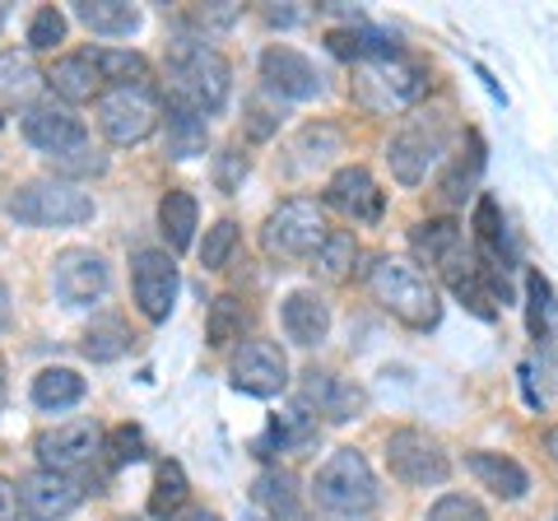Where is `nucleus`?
Listing matches in <instances>:
<instances>
[{
  "instance_id": "10",
  "label": "nucleus",
  "mask_w": 558,
  "mask_h": 521,
  "mask_svg": "<svg viewBox=\"0 0 558 521\" xmlns=\"http://www.w3.org/2000/svg\"><path fill=\"white\" fill-rule=\"evenodd\" d=\"M359 94L373 112H400V108H414L418 98L428 94V71L414 61H373L368 71L359 75Z\"/></svg>"
},
{
  "instance_id": "25",
  "label": "nucleus",
  "mask_w": 558,
  "mask_h": 521,
  "mask_svg": "<svg viewBox=\"0 0 558 521\" xmlns=\"http://www.w3.org/2000/svg\"><path fill=\"white\" fill-rule=\"evenodd\" d=\"M94 65H98V75L102 84H112V89H149V61L140 57V51H121V47H98L89 51Z\"/></svg>"
},
{
  "instance_id": "35",
  "label": "nucleus",
  "mask_w": 558,
  "mask_h": 521,
  "mask_svg": "<svg viewBox=\"0 0 558 521\" xmlns=\"http://www.w3.org/2000/svg\"><path fill=\"white\" fill-rule=\"evenodd\" d=\"M238 247V223L233 219H219L215 229H205V242H201V266L205 270H223L229 256Z\"/></svg>"
},
{
  "instance_id": "50",
  "label": "nucleus",
  "mask_w": 558,
  "mask_h": 521,
  "mask_svg": "<svg viewBox=\"0 0 558 521\" xmlns=\"http://www.w3.org/2000/svg\"><path fill=\"white\" fill-rule=\"evenodd\" d=\"M186 521H219V517H215V512H191Z\"/></svg>"
},
{
  "instance_id": "14",
  "label": "nucleus",
  "mask_w": 558,
  "mask_h": 521,
  "mask_svg": "<svg viewBox=\"0 0 558 521\" xmlns=\"http://www.w3.org/2000/svg\"><path fill=\"white\" fill-rule=\"evenodd\" d=\"M260 80H266L270 94L293 98V102H307V98L326 94V80H322L317 65H312L299 47H284V43L260 51Z\"/></svg>"
},
{
  "instance_id": "37",
  "label": "nucleus",
  "mask_w": 558,
  "mask_h": 521,
  "mask_svg": "<svg viewBox=\"0 0 558 521\" xmlns=\"http://www.w3.org/2000/svg\"><path fill=\"white\" fill-rule=\"evenodd\" d=\"M57 43H65V14L57 5H43L28 24V51H51Z\"/></svg>"
},
{
  "instance_id": "24",
  "label": "nucleus",
  "mask_w": 558,
  "mask_h": 521,
  "mask_svg": "<svg viewBox=\"0 0 558 521\" xmlns=\"http://www.w3.org/2000/svg\"><path fill=\"white\" fill-rule=\"evenodd\" d=\"M75 20L98 38H131L140 28V10L131 0H75Z\"/></svg>"
},
{
  "instance_id": "1",
  "label": "nucleus",
  "mask_w": 558,
  "mask_h": 521,
  "mask_svg": "<svg viewBox=\"0 0 558 521\" xmlns=\"http://www.w3.org/2000/svg\"><path fill=\"white\" fill-rule=\"evenodd\" d=\"M229 94H233V71L215 47L178 43L168 51V102L172 108L209 117V112H223Z\"/></svg>"
},
{
  "instance_id": "13",
  "label": "nucleus",
  "mask_w": 558,
  "mask_h": 521,
  "mask_svg": "<svg viewBox=\"0 0 558 521\" xmlns=\"http://www.w3.org/2000/svg\"><path fill=\"white\" fill-rule=\"evenodd\" d=\"M102 447V428L94 420H70V424H57V428H43L33 451H38L43 471H57V475H70L80 465H89Z\"/></svg>"
},
{
  "instance_id": "12",
  "label": "nucleus",
  "mask_w": 558,
  "mask_h": 521,
  "mask_svg": "<svg viewBox=\"0 0 558 521\" xmlns=\"http://www.w3.org/2000/svg\"><path fill=\"white\" fill-rule=\"evenodd\" d=\"M51 289L65 307H89L108 293V260L94 247H65L51 260Z\"/></svg>"
},
{
  "instance_id": "2",
  "label": "nucleus",
  "mask_w": 558,
  "mask_h": 521,
  "mask_svg": "<svg viewBox=\"0 0 558 521\" xmlns=\"http://www.w3.org/2000/svg\"><path fill=\"white\" fill-rule=\"evenodd\" d=\"M368 289L396 322L410 326V331H433V326L442 322L438 289H433L428 275L405 256H377L368 266Z\"/></svg>"
},
{
  "instance_id": "22",
  "label": "nucleus",
  "mask_w": 558,
  "mask_h": 521,
  "mask_svg": "<svg viewBox=\"0 0 558 521\" xmlns=\"http://www.w3.org/2000/svg\"><path fill=\"white\" fill-rule=\"evenodd\" d=\"M43 80L57 89V98L65 102V108H70V102H89L102 89V75H98V65H94L89 51H70V57H61Z\"/></svg>"
},
{
  "instance_id": "15",
  "label": "nucleus",
  "mask_w": 558,
  "mask_h": 521,
  "mask_svg": "<svg viewBox=\"0 0 558 521\" xmlns=\"http://www.w3.org/2000/svg\"><path fill=\"white\" fill-rule=\"evenodd\" d=\"M14 494H20V517L24 521H61L80 508V480L75 475H57V471H33L14 484Z\"/></svg>"
},
{
  "instance_id": "8",
  "label": "nucleus",
  "mask_w": 558,
  "mask_h": 521,
  "mask_svg": "<svg viewBox=\"0 0 558 521\" xmlns=\"http://www.w3.org/2000/svg\"><path fill=\"white\" fill-rule=\"evenodd\" d=\"M387 465L410 489H433V484H447V475H451L442 443L428 438L424 428H396L387 438Z\"/></svg>"
},
{
  "instance_id": "41",
  "label": "nucleus",
  "mask_w": 558,
  "mask_h": 521,
  "mask_svg": "<svg viewBox=\"0 0 558 521\" xmlns=\"http://www.w3.org/2000/svg\"><path fill=\"white\" fill-rule=\"evenodd\" d=\"M242 178H247V154H238V149H223L219 159H215V182H219V191H233L242 186Z\"/></svg>"
},
{
  "instance_id": "3",
  "label": "nucleus",
  "mask_w": 558,
  "mask_h": 521,
  "mask_svg": "<svg viewBox=\"0 0 558 521\" xmlns=\"http://www.w3.org/2000/svg\"><path fill=\"white\" fill-rule=\"evenodd\" d=\"M312 498L326 517H340V521H363L377 508V480H373V465L363 451L354 447H336L330 457L322 461L317 480H312Z\"/></svg>"
},
{
  "instance_id": "11",
  "label": "nucleus",
  "mask_w": 558,
  "mask_h": 521,
  "mask_svg": "<svg viewBox=\"0 0 558 521\" xmlns=\"http://www.w3.org/2000/svg\"><path fill=\"white\" fill-rule=\"evenodd\" d=\"M178 260H172L168 252L159 247H145V252H135L131 260V293H135V303L140 312H145L149 322H168V312L172 303H178Z\"/></svg>"
},
{
  "instance_id": "26",
  "label": "nucleus",
  "mask_w": 558,
  "mask_h": 521,
  "mask_svg": "<svg viewBox=\"0 0 558 521\" xmlns=\"http://www.w3.org/2000/svg\"><path fill=\"white\" fill-rule=\"evenodd\" d=\"M196 196L191 191H168V196L159 201V229L168 238V247L172 252H186L191 247V238H196Z\"/></svg>"
},
{
  "instance_id": "9",
  "label": "nucleus",
  "mask_w": 558,
  "mask_h": 521,
  "mask_svg": "<svg viewBox=\"0 0 558 521\" xmlns=\"http://www.w3.org/2000/svg\"><path fill=\"white\" fill-rule=\"evenodd\" d=\"M98 131L112 145H140L159 131V98L154 89H108L98 94Z\"/></svg>"
},
{
  "instance_id": "23",
  "label": "nucleus",
  "mask_w": 558,
  "mask_h": 521,
  "mask_svg": "<svg viewBox=\"0 0 558 521\" xmlns=\"http://www.w3.org/2000/svg\"><path fill=\"white\" fill-rule=\"evenodd\" d=\"M410 247H414V256H424L428 266L442 270L447 260H457L465 252V233L457 219H424V223H414Z\"/></svg>"
},
{
  "instance_id": "31",
  "label": "nucleus",
  "mask_w": 558,
  "mask_h": 521,
  "mask_svg": "<svg viewBox=\"0 0 558 521\" xmlns=\"http://www.w3.org/2000/svg\"><path fill=\"white\" fill-rule=\"evenodd\" d=\"M168 154L172 159H196V154H205V117L168 102Z\"/></svg>"
},
{
  "instance_id": "36",
  "label": "nucleus",
  "mask_w": 558,
  "mask_h": 521,
  "mask_svg": "<svg viewBox=\"0 0 558 521\" xmlns=\"http://www.w3.org/2000/svg\"><path fill=\"white\" fill-rule=\"evenodd\" d=\"M475 238H480V256H498L502 247V210L494 196L475 201Z\"/></svg>"
},
{
  "instance_id": "49",
  "label": "nucleus",
  "mask_w": 558,
  "mask_h": 521,
  "mask_svg": "<svg viewBox=\"0 0 558 521\" xmlns=\"http://www.w3.org/2000/svg\"><path fill=\"white\" fill-rule=\"evenodd\" d=\"M545 451H549V457H554V465H558V424L545 433Z\"/></svg>"
},
{
  "instance_id": "5",
  "label": "nucleus",
  "mask_w": 558,
  "mask_h": 521,
  "mask_svg": "<svg viewBox=\"0 0 558 521\" xmlns=\"http://www.w3.org/2000/svg\"><path fill=\"white\" fill-rule=\"evenodd\" d=\"M442 154H447V121L438 112H414L405 126L391 135V145H387L391 178L400 186H418Z\"/></svg>"
},
{
  "instance_id": "42",
  "label": "nucleus",
  "mask_w": 558,
  "mask_h": 521,
  "mask_svg": "<svg viewBox=\"0 0 558 521\" xmlns=\"http://www.w3.org/2000/svg\"><path fill=\"white\" fill-rule=\"evenodd\" d=\"M526 299H531V336L539 340L545 336V317H549V284L539 280V275L526 280Z\"/></svg>"
},
{
  "instance_id": "29",
  "label": "nucleus",
  "mask_w": 558,
  "mask_h": 521,
  "mask_svg": "<svg viewBox=\"0 0 558 521\" xmlns=\"http://www.w3.org/2000/svg\"><path fill=\"white\" fill-rule=\"evenodd\" d=\"M43 84V71L33 65V57H20V51H10V57H0V98L5 102H33Z\"/></svg>"
},
{
  "instance_id": "19",
  "label": "nucleus",
  "mask_w": 558,
  "mask_h": 521,
  "mask_svg": "<svg viewBox=\"0 0 558 521\" xmlns=\"http://www.w3.org/2000/svg\"><path fill=\"white\" fill-rule=\"evenodd\" d=\"M279 317H284V336L293 344H303V350H312V344H322L330 336V307L317 289H293L284 307H279Z\"/></svg>"
},
{
  "instance_id": "39",
  "label": "nucleus",
  "mask_w": 558,
  "mask_h": 521,
  "mask_svg": "<svg viewBox=\"0 0 558 521\" xmlns=\"http://www.w3.org/2000/svg\"><path fill=\"white\" fill-rule=\"evenodd\" d=\"M108 457L112 465H135V461H145V433L131 428V424H121L108 433Z\"/></svg>"
},
{
  "instance_id": "51",
  "label": "nucleus",
  "mask_w": 558,
  "mask_h": 521,
  "mask_svg": "<svg viewBox=\"0 0 558 521\" xmlns=\"http://www.w3.org/2000/svg\"><path fill=\"white\" fill-rule=\"evenodd\" d=\"M549 521H558V512H554V517H549Z\"/></svg>"
},
{
  "instance_id": "28",
  "label": "nucleus",
  "mask_w": 558,
  "mask_h": 521,
  "mask_svg": "<svg viewBox=\"0 0 558 521\" xmlns=\"http://www.w3.org/2000/svg\"><path fill=\"white\" fill-rule=\"evenodd\" d=\"M84 401V377L75 368H43L33 377V405L38 410H70Z\"/></svg>"
},
{
  "instance_id": "46",
  "label": "nucleus",
  "mask_w": 558,
  "mask_h": 521,
  "mask_svg": "<svg viewBox=\"0 0 558 521\" xmlns=\"http://www.w3.org/2000/svg\"><path fill=\"white\" fill-rule=\"evenodd\" d=\"M330 51H336L340 61H359V33H330Z\"/></svg>"
},
{
  "instance_id": "21",
  "label": "nucleus",
  "mask_w": 558,
  "mask_h": 521,
  "mask_svg": "<svg viewBox=\"0 0 558 521\" xmlns=\"http://www.w3.org/2000/svg\"><path fill=\"white\" fill-rule=\"evenodd\" d=\"M252 498H256V508H266L270 521H312L307 502L299 494V480L289 471H260L252 484Z\"/></svg>"
},
{
  "instance_id": "47",
  "label": "nucleus",
  "mask_w": 558,
  "mask_h": 521,
  "mask_svg": "<svg viewBox=\"0 0 558 521\" xmlns=\"http://www.w3.org/2000/svg\"><path fill=\"white\" fill-rule=\"evenodd\" d=\"M0 521H20V494L5 475H0Z\"/></svg>"
},
{
  "instance_id": "30",
  "label": "nucleus",
  "mask_w": 558,
  "mask_h": 521,
  "mask_svg": "<svg viewBox=\"0 0 558 521\" xmlns=\"http://www.w3.org/2000/svg\"><path fill=\"white\" fill-rule=\"evenodd\" d=\"M470 159H457L447 168V178H442V201L447 205H465L470 196H475V182H480V172H484V141L480 135H470Z\"/></svg>"
},
{
  "instance_id": "38",
  "label": "nucleus",
  "mask_w": 558,
  "mask_h": 521,
  "mask_svg": "<svg viewBox=\"0 0 558 521\" xmlns=\"http://www.w3.org/2000/svg\"><path fill=\"white\" fill-rule=\"evenodd\" d=\"M299 154H307L303 163H326L330 154H340V131L330 121H317V126H303L299 135Z\"/></svg>"
},
{
  "instance_id": "34",
  "label": "nucleus",
  "mask_w": 558,
  "mask_h": 521,
  "mask_svg": "<svg viewBox=\"0 0 558 521\" xmlns=\"http://www.w3.org/2000/svg\"><path fill=\"white\" fill-rule=\"evenodd\" d=\"M186 471L178 461H163L159 465V480H154V494H149V517H172L186 502Z\"/></svg>"
},
{
  "instance_id": "44",
  "label": "nucleus",
  "mask_w": 558,
  "mask_h": 521,
  "mask_svg": "<svg viewBox=\"0 0 558 521\" xmlns=\"http://www.w3.org/2000/svg\"><path fill=\"white\" fill-rule=\"evenodd\" d=\"M275 126H279V117H275L260 98H252V102H247V131L256 135V141H270Z\"/></svg>"
},
{
  "instance_id": "52",
  "label": "nucleus",
  "mask_w": 558,
  "mask_h": 521,
  "mask_svg": "<svg viewBox=\"0 0 558 521\" xmlns=\"http://www.w3.org/2000/svg\"><path fill=\"white\" fill-rule=\"evenodd\" d=\"M0 121H5V117H0Z\"/></svg>"
},
{
  "instance_id": "4",
  "label": "nucleus",
  "mask_w": 558,
  "mask_h": 521,
  "mask_svg": "<svg viewBox=\"0 0 558 521\" xmlns=\"http://www.w3.org/2000/svg\"><path fill=\"white\" fill-rule=\"evenodd\" d=\"M5 210L20 223H28V229H70V223L94 219V201L89 191H80L65 178H33L10 191Z\"/></svg>"
},
{
  "instance_id": "6",
  "label": "nucleus",
  "mask_w": 558,
  "mask_h": 521,
  "mask_svg": "<svg viewBox=\"0 0 558 521\" xmlns=\"http://www.w3.org/2000/svg\"><path fill=\"white\" fill-rule=\"evenodd\" d=\"M326 210L317 201H307V196H293L284 201L279 210H270L266 219V229H260V242H266V252L270 256H284V260H303L312 256L326 242Z\"/></svg>"
},
{
  "instance_id": "27",
  "label": "nucleus",
  "mask_w": 558,
  "mask_h": 521,
  "mask_svg": "<svg viewBox=\"0 0 558 521\" xmlns=\"http://www.w3.org/2000/svg\"><path fill=\"white\" fill-rule=\"evenodd\" d=\"M252 326V307L238 299V293H219L215 303H209V317H205V340L223 350V344L242 340V331Z\"/></svg>"
},
{
  "instance_id": "33",
  "label": "nucleus",
  "mask_w": 558,
  "mask_h": 521,
  "mask_svg": "<svg viewBox=\"0 0 558 521\" xmlns=\"http://www.w3.org/2000/svg\"><path fill=\"white\" fill-rule=\"evenodd\" d=\"M126 344H131V331H126V326H121L117 317H102V322H94L89 331H84V344H80V350L89 354L94 363H112V359L126 354Z\"/></svg>"
},
{
  "instance_id": "48",
  "label": "nucleus",
  "mask_w": 558,
  "mask_h": 521,
  "mask_svg": "<svg viewBox=\"0 0 558 521\" xmlns=\"http://www.w3.org/2000/svg\"><path fill=\"white\" fill-rule=\"evenodd\" d=\"M5 326H10V289L0 284V331H5Z\"/></svg>"
},
{
  "instance_id": "45",
  "label": "nucleus",
  "mask_w": 558,
  "mask_h": 521,
  "mask_svg": "<svg viewBox=\"0 0 558 521\" xmlns=\"http://www.w3.org/2000/svg\"><path fill=\"white\" fill-rule=\"evenodd\" d=\"M191 14H196V24H205V28H229L238 20V5H201Z\"/></svg>"
},
{
  "instance_id": "17",
  "label": "nucleus",
  "mask_w": 558,
  "mask_h": 521,
  "mask_svg": "<svg viewBox=\"0 0 558 521\" xmlns=\"http://www.w3.org/2000/svg\"><path fill=\"white\" fill-rule=\"evenodd\" d=\"M303 410H317L326 414L330 424H349V420H359V410L368 405V396H363L354 381H344L340 373H330V368H307L303 373Z\"/></svg>"
},
{
  "instance_id": "40",
  "label": "nucleus",
  "mask_w": 558,
  "mask_h": 521,
  "mask_svg": "<svg viewBox=\"0 0 558 521\" xmlns=\"http://www.w3.org/2000/svg\"><path fill=\"white\" fill-rule=\"evenodd\" d=\"M428 521H488V512L480 508L475 498H465V494H442L428 508Z\"/></svg>"
},
{
  "instance_id": "16",
  "label": "nucleus",
  "mask_w": 558,
  "mask_h": 521,
  "mask_svg": "<svg viewBox=\"0 0 558 521\" xmlns=\"http://www.w3.org/2000/svg\"><path fill=\"white\" fill-rule=\"evenodd\" d=\"M233 387L247 396H279L289 387V359L270 340H247L233 354Z\"/></svg>"
},
{
  "instance_id": "32",
  "label": "nucleus",
  "mask_w": 558,
  "mask_h": 521,
  "mask_svg": "<svg viewBox=\"0 0 558 521\" xmlns=\"http://www.w3.org/2000/svg\"><path fill=\"white\" fill-rule=\"evenodd\" d=\"M312 260H317V270L326 275V280H344V275L354 270V260H359V238L349 229H330L322 247L312 252Z\"/></svg>"
},
{
  "instance_id": "18",
  "label": "nucleus",
  "mask_w": 558,
  "mask_h": 521,
  "mask_svg": "<svg viewBox=\"0 0 558 521\" xmlns=\"http://www.w3.org/2000/svg\"><path fill=\"white\" fill-rule=\"evenodd\" d=\"M326 205H330V210H340V215H349V219H359V223H377L381 219V191H377L373 172L363 163L340 168L336 178H330Z\"/></svg>"
},
{
  "instance_id": "20",
  "label": "nucleus",
  "mask_w": 558,
  "mask_h": 521,
  "mask_svg": "<svg viewBox=\"0 0 558 521\" xmlns=\"http://www.w3.org/2000/svg\"><path fill=\"white\" fill-rule=\"evenodd\" d=\"M465 471L475 475L488 494H498V498H526L531 489V475L521 471V461L512 457H502V451H465Z\"/></svg>"
},
{
  "instance_id": "43",
  "label": "nucleus",
  "mask_w": 558,
  "mask_h": 521,
  "mask_svg": "<svg viewBox=\"0 0 558 521\" xmlns=\"http://www.w3.org/2000/svg\"><path fill=\"white\" fill-rule=\"evenodd\" d=\"M57 168H61V172H80V178H89V172H102V168H108V159H102L94 145H84V149H75V154H65V159H57Z\"/></svg>"
},
{
  "instance_id": "7",
  "label": "nucleus",
  "mask_w": 558,
  "mask_h": 521,
  "mask_svg": "<svg viewBox=\"0 0 558 521\" xmlns=\"http://www.w3.org/2000/svg\"><path fill=\"white\" fill-rule=\"evenodd\" d=\"M20 131L33 149H43L51 163L65 159L89 145V131H84V117H75V108H65L57 98H33L24 117H20Z\"/></svg>"
}]
</instances>
